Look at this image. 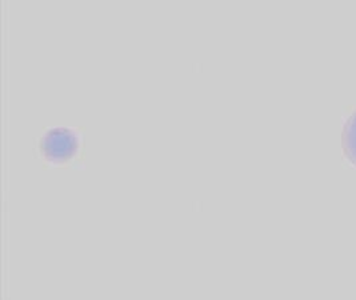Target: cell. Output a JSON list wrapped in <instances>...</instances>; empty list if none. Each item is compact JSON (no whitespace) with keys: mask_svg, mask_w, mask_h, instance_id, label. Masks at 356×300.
<instances>
[{"mask_svg":"<svg viewBox=\"0 0 356 300\" xmlns=\"http://www.w3.org/2000/svg\"><path fill=\"white\" fill-rule=\"evenodd\" d=\"M35 154L46 170L84 168L83 129L67 126L46 128L36 139Z\"/></svg>","mask_w":356,"mask_h":300,"instance_id":"6da1fadb","label":"cell"},{"mask_svg":"<svg viewBox=\"0 0 356 300\" xmlns=\"http://www.w3.org/2000/svg\"><path fill=\"white\" fill-rule=\"evenodd\" d=\"M341 150L347 160L356 167V111L343 127Z\"/></svg>","mask_w":356,"mask_h":300,"instance_id":"7a4b0ae2","label":"cell"}]
</instances>
